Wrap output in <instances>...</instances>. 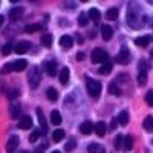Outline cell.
Instances as JSON below:
<instances>
[{
  "label": "cell",
  "instance_id": "cell-50",
  "mask_svg": "<svg viewBox=\"0 0 153 153\" xmlns=\"http://www.w3.org/2000/svg\"><path fill=\"white\" fill-rule=\"evenodd\" d=\"M152 143H153V141H152Z\"/></svg>",
  "mask_w": 153,
  "mask_h": 153
},
{
  "label": "cell",
  "instance_id": "cell-6",
  "mask_svg": "<svg viewBox=\"0 0 153 153\" xmlns=\"http://www.w3.org/2000/svg\"><path fill=\"white\" fill-rule=\"evenodd\" d=\"M43 68H45V72L49 76H54L57 74V61L55 60H46L43 63Z\"/></svg>",
  "mask_w": 153,
  "mask_h": 153
},
{
  "label": "cell",
  "instance_id": "cell-11",
  "mask_svg": "<svg viewBox=\"0 0 153 153\" xmlns=\"http://www.w3.org/2000/svg\"><path fill=\"white\" fill-rule=\"evenodd\" d=\"M28 66V61L26 60H23V58H19L16 61H12V71H16V72H22L25 71Z\"/></svg>",
  "mask_w": 153,
  "mask_h": 153
},
{
  "label": "cell",
  "instance_id": "cell-27",
  "mask_svg": "<svg viewBox=\"0 0 153 153\" xmlns=\"http://www.w3.org/2000/svg\"><path fill=\"white\" fill-rule=\"evenodd\" d=\"M65 130H61V129H57V130H54L52 132V141L54 143H60V141H63V138H65Z\"/></svg>",
  "mask_w": 153,
  "mask_h": 153
},
{
  "label": "cell",
  "instance_id": "cell-34",
  "mask_svg": "<svg viewBox=\"0 0 153 153\" xmlns=\"http://www.w3.org/2000/svg\"><path fill=\"white\" fill-rule=\"evenodd\" d=\"M146 83H147V72H139V75H138V84L139 86H146Z\"/></svg>",
  "mask_w": 153,
  "mask_h": 153
},
{
  "label": "cell",
  "instance_id": "cell-42",
  "mask_svg": "<svg viewBox=\"0 0 153 153\" xmlns=\"http://www.w3.org/2000/svg\"><path fill=\"white\" fill-rule=\"evenodd\" d=\"M117 126H118L117 118H112V121H110V130H115V129H117Z\"/></svg>",
  "mask_w": 153,
  "mask_h": 153
},
{
  "label": "cell",
  "instance_id": "cell-30",
  "mask_svg": "<svg viewBox=\"0 0 153 153\" xmlns=\"http://www.w3.org/2000/svg\"><path fill=\"white\" fill-rule=\"evenodd\" d=\"M51 123L55 124V126L61 124V115H60L58 110H52V113H51Z\"/></svg>",
  "mask_w": 153,
  "mask_h": 153
},
{
  "label": "cell",
  "instance_id": "cell-21",
  "mask_svg": "<svg viewBox=\"0 0 153 153\" xmlns=\"http://www.w3.org/2000/svg\"><path fill=\"white\" fill-rule=\"evenodd\" d=\"M117 121L121 126H127V124H129V112H127V110H121L120 115L117 117Z\"/></svg>",
  "mask_w": 153,
  "mask_h": 153
},
{
  "label": "cell",
  "instance_id": "cell-17",
  "mask_svg": "<svg viewBox=\"0 0 153 153\" xmlns=\"http://www.w3.org/2000/svg\"><path fill=\"white\" fill-rule=\"evenodd\" d=\"M87 17L91 19L94 23H100V20H101V12H100L97 8H91V9H89V12H87Z\"/></svg>",
  "mask_w": 153,
  "mask_h": 153
},
{
  "label": "cell",
  "instance_id": "cell-31",
  "mask_svg": "<svg viewBox=\"0 0 153 153\" xmlns=\"http://www.w3.org/2000/svg\"><path fill=\"white\" fill-rule=\"evenodd\" d=\"M42 45H43L45 48H51V46H52V35H51V34H43V37H42Z\"/></svg>",
  "mask_w": 153,
  "mask_h": 153
},
{
  "label": "cell",
  "instance_id": "cell-32",
  "mask_svg": "<svg viewBox=\"0 0 153 153\" xmlns=\"http://www.w3.org/2000/svg\"><path fill=\"white\" fill-rule=\"evenodd\" d=\"M38 31H42V25H28L26 28H25V32H29V34H34V32H38Z\"/></svg>",
  "mask_w": 153,
  "mask_h": 153
},
{
  "label": "cell",
  "instance_id": "cell-12",
  "mask_svg": "<svg viewBox=\"0 0 153 153\" xmlns=\"http://www.w3.org/2000/svg\"><path fill=\"white\" fill-rule=\"evenodd\" d=\"M101 37H103V40L109 42L110 38L113 37V29H112V26H109V25H103V26H101Z\"/></svg>",
  "mask_w": 153,
  "mask_h": 153
},
{
  "label": "cell",
  "instance_id": "cell-4",
  "mask_svg": "<svg viewBox=\"0 0 153 153\" xmlns=\"http://www.w3.org/2000/svg\"><path fill=\"white\" fill-rule=\"evenodd\" d=\"M91 60H92V63H95V65H98V63H106V61H109V54L106 52L104 49L97 48V49L92 51Z\"/></svg>",
  "mask_w": 153,
  "mask_h": 153
},
{
  "label": "cell",
  "instance_id": "cell-41",
  "mask_svg": "<svg viewBox=\"0 0 153 153\" xmlns=\"http://www.w3.org/2000/svg\"><path fill=\"white\" fill-rule=\"evenodd\" d=\"M12 71V63H8V65H5L3 68H2V71H0V72H2V74H8V72H11Z\"/></svg>",
  "mask_w": 153,
  "mask_h": 153
},
{
  "label": "cell",
  "instance_id": "cell-8",
  "mask_svg": "<svg viewBox=\"0 0 153 153\" xmlns=\"http://www.w3.org/2000/svg\"><path fill=\"white\" fill-rule=\"evenodd\" d=\"M19 129H23V130H26V129H31L32 127V118L29 117V115H25V117H20V121H19Z\"/></svg>",
  "mask_w": 153,
  "mask_h": 153
},
{
  "label": "cell",
  "instance_id": "cell-24",
  "mask_svg": "<svg viewBox=\"0 0 153 153\" xmlns=\"http://www.w3.org/2000/svg\"><path fill=\"white\" fill-rule=\"evenodd\" d=\"M37 117H38V123H40L43 132H46L48 130V124H46V120H45V115H43L42 109H37Z\"/></svg>",
  "mask_w": 153,
  "mask_h": 153
},
{
  "label": "cell",
  "instance_id": "cell-38",
  "mask_svg": "<svg viewBox=\"0 0 153 153\" xmlns=\"http://www.w3.org/2000/svg\"><path fill=\"white\" fill-rule=\"evenodd\" d=\"M40 136H42V133H40V132H38V130H34V132L31 133V136H29V141H31V143H37Z\"/></svg>",
  "mask_w": 153,
  "mask_h": 153
},
{
  "label": "cell",
  "instance_id": "cell-26",
  "mask_svg": "<svg viewBox=\"0 0 153 153\" xmlns=\"http://www.w3.org/2000/svg\"><path fill=\"white\" fill-rule=\"evenodd\" d=\"M109 94H110V95H115V97H120V95L123 94V91L120 89V86H118L117 83H110V84H109Z\"/></svg>",
  "mask_w": 153,
  "mask_h": 153
},
{
  "label": "cell",
  "instance_id": "cell-36",
  "mask_svg": "<svg viewBox=\"0 0 153 153\" xmlns=\"http://www.w3.org/2000/svg\"><path fill=\"white\" fill-rule=\"evenodd\" d=\"M123 139H124L123 135H117V138H115L113 146H115V149H117V150H121L123 149Z\"/></svg>",
  "mask_w": 153,
  "mask_h": 153
},
{
  "label": "cell",
  "instance_id": "cell-18",
  "mask_svg": "<svg viewBox=\"0 0 153 153\" xmlns=\"http://www.w3.org/2000/svg\"><path fill=\"white\" fill-rule=\"evenodd\" d=\"M112 69H113L112 61H106V63H103V65L100 66V69H98V74H101V75H109V74L112 72Z\"/></svg>",
  "mask_w": 153,
  "mask_h": 153
},
{
  "label": "cell",
  "instance_id": "cell-25",
  "mask_svg": "<svg viewBox=\"0 0 153 153\" xmlns=\"http://www.w3.org/2000/svg\"><path fill=\"white\" fill-rule=\"evenodd\" d=\"M118 14H120V9L118 8H109L107 12H106V17H107V20H117L118 19Z\"/></svg>",
  "mask_w": 153,
  "mask_h": 153
},
{
  "label": "cell",
  "instance_id": "cell-13",
  "mask_svg": "<svg viewBox=\"0 0 153 153\" xmlns=\"http://www.w3.org/2000/svg\"><path fill=\"white\" fill-rule=\"evenodd\" d=\"M87 153H106V149L98 143H91L87 146Z\"/></svg>",
  "mask_w": 153,
  "mask_h": 153
},
{
  "label": "cell",
  "instance_id": "cell-14",
  "mask_svg": "<svg viewBox=\"0 0 153 153\" xmlns=\"http://www.w3.org/2000/svg\"><path fill=\"white\" fill-rule=\"evenodd\" d=\"M72 45H74V38L72 37H69V35H63L61 38H60V46H61V49H71L72 48Z\"/></svg>",
  "mask_w": 153,
  "mask_h": 153
},
{
  "label": "cell",
  "instance_id": "cell-22",
  "mask_svg": "<svg viewBox=\"0 0 153 153\" xmlns=\"http://www.w3.org/2000/svg\"><path fill=\"white\" fill-rule=\"evenodd\" d=\"M132 147H133V138L130 135L124 136V139H123V150L129 152V150H132Z\"/></svg>",
  "mask_w": 153,
  "mask_h": 153
},
{
  "label": "cell",
  "instance_id": "cell-5",
  "mask_svg": "<svg viewBox=\"0 0 153 153\" xmlns=\"http://www.w3.org/2000/svg\"><path fill=\"white\" fill-rule=\"evenodd\" d=\"M132 60V55H130V51L127 49L126 46L121 48V51L118 52L117 55V63H120V65H129Z\"/></svg>",
  "mask_w": 153,
  "mask_h": 153
},
{
  "label": "cell",
  "instance_id": "cell-23",
  "mask_svg": "<svg viewBox=\"0 0 153 153\" xmlns=\"http://www.w3.org/2000/svg\"><path fill=\"white\" fill-rule=\"evenodd\" d=\"M149 43H150V37H149V35H143V37L135 38V45L141 46V48H147Z\"/></svg>",
  "mask_w": 153,
  "mask_h": 153
},
{
  "label": "cell",
  "instance_id": "cell-16",
  "mask_svg": "<svg viewBox=\"0 0 153 153\" xmlns=\"http://www.w3.org/2000/svg\"><path fill=\"white\" fill-rule=\"evenodd\" d=\"M94 130L98 136H104L106 132H107V127H106V123L104 121H98L95 126H94Z\"/></svg>",
  "mask_w": 153,
  "mask_h": 153
},
{
  "label": "cell",
  "instance_id": "cell-29",
  "mask_svg": "<svg viewBox=\"0 0 153 153\" xmlns=\"http://www.w3.org/2000/svg\"><path fill=\"white\" fill-rule=\"evenodd\" d=\"M143 127L147 132H153V117H152V115L146 117V120L143 121Z\"/></svg>",
  "mask_w": 153,
  "mask_h": 153
},
{
  "label": "cell",
  "instance_id": "cell-19",
  "mask_svg": "<svg viewBox=\"0 0 153 153\" xmlns=\"http://www.w3.org/2000/svg\"><path fill=\"white\" fill-rule=\"evenodd\" d=\"M20 112H22V110H20V106H19V104L14 103V104L9 106V117H11L12 120H19V118H20Z\"/></svg>",
  "mask_w": 153,
  "mask_h": 153
},
{
  "label": "cell",
  "instance_id": "cell-9",
  "mask_svg": "<svg viewBox=\"0 0 153 153\" xmlns=\"http://www.w3.org/2000/svg\"><path fill=\"white\" fill-rule=\"evenodd\" d=\"M29 48H31V43L29 42H25V40H22V42H19L17 45H14V51L17 54H26V51H29Z\"/></svg>",
  "mask_w": 153,
  "mask_h": 153
},
{
  "label": "cell",
  "instance_id": "cell-7",
  "mask_svg": "<svg viewBox=\"0 0 153 153\" xmlns=\"http://www.w3.org/2000/svg\"><path fill=\"white\" fill-rule=\"evenodd\" d=\"M19 144H20V138L17 135H12L8 139V143H6V152L8 153H14V150L19 147Z\"/></svg>",
  "mask_w": 153,
  "mask_h": 153
},
{
  "label": "cell",
  "instance_id": "cell-2",
  "mask_svg": "<svg viewBox=\"0 0 153 153\" xmlns=\"http://www.w3.org/2000/svg\"><path fill=\"white\" fill-rule=\"evenodd\" d=\"M28 81H29V86L32 89L38 87V84H40L42 81V69L38 66H32L29 69V74H28Z\"/></svg>",
  "mask_w": 153,
  "mask_h": 153
},
{
  "label": "cell",
  "instance_id": "cell-20",
  "mask_svg": "<svg viewBox=\"0 0 153 153\" xmlns=\"http://www.w3.org/2000/svg\"><path fill=\"white\" fill-rule=\"evenodd\" d=\"M69 75H71V72H69V68H63L61 69V72H60V83L63 84V86H66L68 83H69Z\"/></svg>",
  "mask_w": 153,
  "mask_h": 153
},
{
  "label": "cell",
  "instance_id": "cell-35",
  "mask_svg": "<svg viewBox=\"0 0 153 153\" xmlns=\"http://www.w3.org/2000/svg\"><path fill=\"white\" fill-rule=\"evenodd\" d=\"M75 147H76V141H75L74 138H71L69 141L66 143V146H65V152H72Z\"/></svg>",
  "mask_w": 153,
  "mask_h": 153
},
{
  "label": "cell",
  "instance_id": "cell-43",
  "mask_svg": "<svg viewBox=\"0 0 153 153\" xmlns=\"http://www.w3.org/2000/svg\"><path fill=\"white\" fill-rule=\"evenodd\" d=\"M46 147H48V144H43V146H40V147H37V149H35V153H42Z\"/></svg>",
  "mask_w": 153,
  "mask_h": 153
},
{
  "label": "cell",
  "instance_id": "cell-49",
  "mask_svg": "<svg viewBox=\"0 0 153 153\" xmlns=\"http://www.w3.org/2000/svg\"><path fill=\"white\" fill-rule=\"evenodd\" d=\"M152 57H153V51H152Z\"/></svg>",
  "mask_w": 153,
  "mask_h": 153
},
{
  "label": "cell",
  "instance_id": "cell-10",
  "mask_svg": "<svg viewBox=\"0 0 153 153\" xmlns=\"http://www.w3.org/2000/svg\"><path fill=\"white\" fill-rule=\"evenodd\" d=\"M23 12H25V8H22V6L12 8V9L9 11V19H11L12 22H16V20H19V19L23 16Z\"/></svg>",
  "mask_w": 153,
  "mask_h": 153
},
{
  "label": "cell",
  "instance_id": "cell-28",
  "mask_svg": "<svg viewBox=\"0 0 153 153\" xmlns=\"http://www.w3.org/2000/svg\"><path fill=\"white\" fill-rule=\"evenodd\" d=\"M46 97H48L49 101H57V100H58V92H57V89H54V87H48Z\"/></svg>",
  "mask_w": 153,
  "mask_h": 153
},
{
  "label": "cell",
  "instance_id": "cell-15",
  "mask_svg": "<svg viewBox=\"0 0 153 153\" xmlns=\"http://www.w3.org/2000/svg\"><path fill=\"white\" fill-rule=\"evenodd\" d=\"M80 132H81L83 135H91V133L94 132V123H92V121H84V123H81Z\"/></svg>",
  "mask_w": 153,
  "mask_h": 153
},
{
  "label": "cell",
  "instance_id": "cell-45",
  "mask_svg": "<svg viewBox=\"0 0 153 153\" xmlns=\"http://www.w3.org/2000/svg\"><path fill=\"white\" fill-rule=\"evenodd\" d=\"M3 22H5V17H3V16H0V28H2V25H3Z\"/></svg>",
  "mask_w": 153,
  "mask_h": 153
},
{
  "label": "cell",
  "instance_id": "cell-46",
  "mask_svg": "<svg viewBox=\"0 0 153 153\" xmlns=\"http://www.w3.org/2000/svg\"><path fill=\"white\" fill-rule=\"evenodd\" d=\"M19 153H29V152H26V150H22V152H19Z\"/></svg>",
  "mask_w": 153,
  "mask_h": 153
},
{
  "label": "cell",
  "instance_id": "cell-40",
  "mask_svg": "<svg viewBox=\"0 0 153 153\" xmlns=\"http://www.w3.org/2000/svg\"><path fill=\"white\" fill-rule=\"evenodd\" d=\"M19 89H9V91H8V98L9 100H12V98H17L19 97Z\"/></svg>",
  "mask_w": 153,
  "mask_h": 153
},
{
  "label": "cell",
  "instance_id": "cell-39",
  "mask_svg": "<svg viewBox=\"0 0 153 153\" xmlns=\"http://www.w3.org/2000/svg\"><path fill=\"white\" fill-rule=\"evenodd\" d=\"M146 103H147L150 107H153V91H149V92L146 94Z\"/></svg>",
  "mask_w": 153,
  "mask_h": 153
},
{
  "label": "cell",
  "instance_id": "cell-1",
  "mask_svg": "<svg viewBox=\"0 0 153 153\" xmlns=\"http://www.w3.org/2000/svg\"><path fill=\"white\" fill-rule=\"evenodd\" d=\"M86 87H87V92L92 98H98L101 95V91H103V84L101 81H97L94 78H86Z\"/></svg>",
  "mask_w": 153,
  "mask_h": 153
},
{
  "label": "cell",
  "instance_id": "cell-44",
  "mask_svg": "<svg viewBox=\"0 0 153 153\" xmlns=\"http://www.w3.org/2000/svg\"><path fill=\"white\" fill-rule=\"evenodd\" d=\"M84 58V54L83 52H78V54H76V60H78V61H81Z\"/></svg>",
  "mask_w": 153,
  "mask_h": 153
},
{
  "label": "cell",
  "instance_id": "cell-3",
  "mask_svg": "<svg viewBox=\"0 0 153 153\" xmlns=\"http://www.w3.org/2000/svg\"><path fill=\"white\" fill-rule=\"evenodd\" d=\"M132 8H129L127 11V23L130 25L132 28H141V22H139V14H138V8H133V5H130Z\"/></svg>",
  "mask_w": 153,
  "mask_h": 153
},
{
  "label": "cell",
  "instance_id": "cell-47",
  "mask_svg": "<svg viewBox=\"0 0 153 153\" xmlns=\"http://www.w3.org/2000/svg\"><path fill=\"white\" fill-rule=\"evenodd\" d=\"M51 153H61V152H58V150H54V152H51Z\"/></svg>",
  "mask_w": 153,
  "mask_h": 153
},
{
  "label": "cell",
  "instance_id": "cell-48",
  "mask_svg": "<svg viewBox=\"0 0 153 153\" xmlns=\"http://www.w3.org/2000/svg\"><path fill=\"white\" fill-rule=\"evenodd\" d=\"M150 40H153V35H152V37H150Z\"/></svg>",
  "mask_w": 153,
  "mask_h": 153
},
{
  "label": "cell",
  "instance_id": "cell-33",
  "mask_svg": "<svg viewBox=\"0 0 153 153\" xmlns=\"http://www.w3.org/2000/svg\"><path fill=\"white\" fill-rule=\"evenodd\" d=\"M12 51H14V45H12V43H6V45H3V48H2V54H3V55H9Z\"/></svg>",
  "mask_w": 153,
  "mask_h": 153
},
{
  "label": "cell",
  "instance_id": "cell-37",
  "mask_svg": "<svg viewBox=\"0 0 153 153\" xmlns=\"http://www.w3.org/2000/svg\"><path fill=\"white\" fill-rule=\"evenodd\" d=\"M89 17H87V14H86V12H81V14H80V17H78V25H80V26H86V25H87V20Z\"/></svg>",
  "mask_w": 153,
  "mask_h": 153
}]
</instances>
